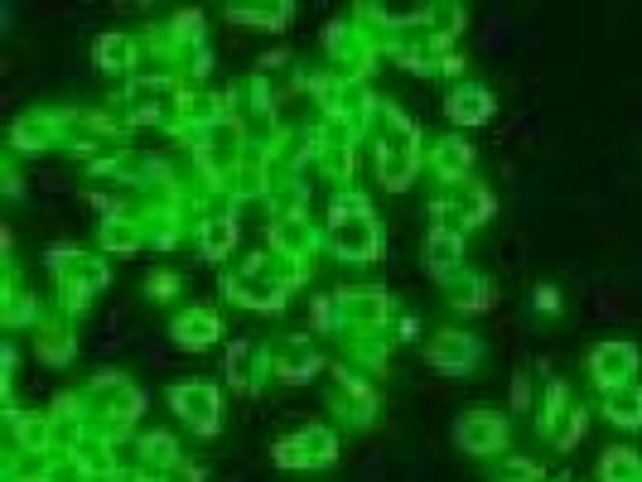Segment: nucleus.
I'll list each match as a JSON object with an SVG mask.
<instances>
[{
  "mask_svg": "<svg viewBox=\"0 0 642 482\" xmlns=\"http://www.w3.org/2000/svg\"><path fill=\"white\" fill-rule=\"evenodd\" d=\"M628 372H633V348H599L594 352V376H599L604 386L623 381Z\"/></svg>",
  "mask_w": 642,
  "mask_h": 482,
  "instance_id": "1",
  "label": "nucleus"
},
{
  "mask_svg": "<svg viewBox=\"0 0 642 482\" xmlns=\"http://www.w3.org/2000/svg\"><path fill=\"white\" fill-rule=\"evenodd\" d=\"M174 405L184 410V420H198L203 429H213V391H174Z\"/></svg>",
  "mask_w": 642,
  "mask_h": 482,
  "instance_id": "2",
  "label": "nucleus"
},
{
  "mask_svg": "<svg viewBox=\"0 0 642 482\" xmlns=\"http://www.w3.org/2000/svg\"><path fill=\"white\" fill-rule=\"evenodd\" d=\"M609 415L618 425H642V391H618L609 401Z\"/></svg>",
  "mask_w": 642,
  "mask_h": 482,
  "instance_id": "3",
  "label": "nucleus"
},
{
  "mask_svg": "<svg viewBox=\"0 0 642 482\" xmlns=\"http://www.w3.org/2000/svg\"><path fill=\"white\" fill-rule=\"evenodd\" d=\"M498 439H503V429H498V425H483V420H474V425H459V444L488 449V444H498Z\"/></svg>",
  "mask_w": 642,
  "mask_h": 482,
  "instance_id": "4",
  "label": "nucleus"
},
{
  "mask_svg": "<svg viewBox=\"0 0 642 482\" xmlns=\"http://www.w3.org/2000/svg\"><path fill=\"white\" fill-rule=\"evenodd\" d=\"M454 261H459V241L445 237V232H435V237H430V266L445 270V266H454Z\"/></svg>",
  "mask_w": 642,
  "mask_h": 482,
  "instance_id": "5",
  "label": "nucleus"
},
{
  "mask_svg": "<svg viewBox=\"0 0 642 482\" xmlns=\"http://www.w3.org/2000/svg\"><path fill=\"white\" fill-rule=\"evenodd\" d=\"M454 116H459V121H483V116H488V97H483V92H469V97H464V92H459V97H454Z\"/></svg>",
  "mask_w": 642,
  "mask_h": 482,
  "instance_id": "6",
  "label": "nucleus"
},
{
  "mask_svg": "<svg viewBox=\"0 0 642 482\" xmlns=\"http://www.w3.org/2000/svg\"><path fill=\"white\" fill-rule=\"evenodd\" d=\"M633 468H638V463H633V458L623 454V458H609V468H604V473H609V482H618V478H628Z\"/></svg>",
  "mask_w": 642,
  "mask_h": 482,
  "instance_id": "7",
  "label": "nucleus"
}]
</instances>
